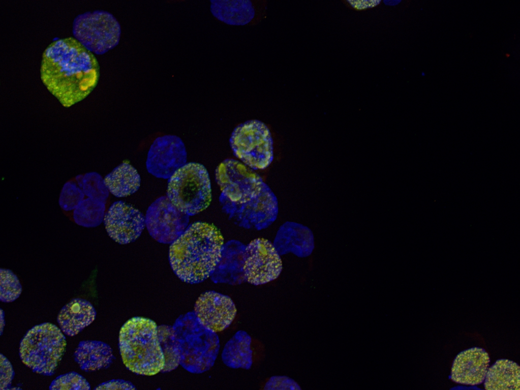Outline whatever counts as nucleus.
Segmentation results:
<instances>
[{"label": "nucleus", "instance_id": "34", "mask_svg": "<svg viewBox=\"0 0 520 390\" xmlns=\"http://www.w3.org/2000/svg\"><path fill=\"white\" fill-rule=\"evenodd\" d=\"M0 317H0V331H1V335H2V334H3V330H4V328L5 325V318H4L5 317V314H4V311L2 309H1Z\"/></svg>", "mask_w": 520, "mask_h": 390}, {"label": "nucleus", "instance_id": "31", "mask_svg": "<svg viewBox=\"0 0 520 390\" xmlns=\"http://www.w3.org/2000/svg\"><path fill=\"white\" fill-rule=\"evenodd\" d=\"M15 372L12 365L2 353L0 357V389H8L11 385Z\"/></svg>", "mask_w": 520, "mask_h": 390}, {"label": "nucleus", "instance_id": "26", "mask_svg": "<svg viewBox=\"0 0 520 390\" xmlns=\"http://www.w3.org/2000/svg\"><path fill=\"white\" fill-rule=\"evenodd\" d=\"M82 190L85 196L88 198L106 202L109 192L107 188L104 178L96 172L85 174L81 183L78 185Z\"/></svg>", "mask_w": 520, "mask_h": 390}, {"label": "nucleus", "instance_id": "30", "mask_svg": "<svg viewBox=\"0 0 520 390\" xmlns=\"http://www.w3.org/2000/svg\"><path fill=\"white\" fill-rule=\"evenodd\" d=\"M265 390H300L301 388L293 379L285 376L270 377L264 385Z\"/></svg>", "mask_w": 520, "mask_h": 390}, {"label": "nucleus", "instance_id": "36", "mask_svg": "<svg viewBox=\"0 0 520 390\" xmlns=\"http://www.w3.org/2000/svg\"><path fill=\"white\" fill-rule=\"evenodd\" d=\"M422 75H424V72H422Z\"/></svg>", "mask_w": 520, "mask_h": 390}, {"label": "nucleus", "instance_id": "18", "mask_svg": "<svg viewBox=\"0 0 520 390\" xmlns=\"http://www.w3.org/2000/svg\"><path fill=\"white\" fill-rule=\"evenodd\" d=\"M96 311L88 301L74 298L59 311L57 321L62 332L74 336L90 324L95 319Z\"/></svg>", "mask_w": 520, "mask_h": 390}, {"label": "nucleus", "instance_id": "7", "mask_svg": "<svg viewBox=\"0 0 520 390\" xmlns=\"http://www.w3.org/2000/svg\"><path fill=\"white\" fill-rule=\"evenodd\" d=\"M167 196L178 210L189 216L205 209L212 198L206 168L198 163H186L168 179Z\"/></svg>", "mask_w": 520, "mask_h": 390}, {"label": "nucleus", "instance_id": "33", "mask_svg": "<svg viewBox=\"0 0 520 390\" xmlns=\"http://www.w3.org/2000/svg\"><path fill=\"white\" fill-rule=\"evenodd\" d=\"M353 8L358 10H363L375 7L381 3L380 1H347Z\"/></svg>", "mask_w": 520, "mask_h": 390}, {"label": "nucleus", "instance_id": "16", "mask_svg": "<svg viewBox=\"0 0 520 390\" xmlns=\"http://www.w3.org/2000/svg\"><path fill=\"white\" fill-rule=\"evenodd\" d=\"M273 245L280 256L292 253L299 257H307L315 248L314 234L301 224L286 222L280 227Z\"/></svg>", "mask_w": 520, "mask_h": 390}, {"label": "nucleus", "instance_id": "35", "mask_svg": "<svg viewBox=\"0 0 520 390\" xmlns=\"http://www.w3.org/2000/svg\"><path fill=\"white\" fill-rule=\"evenodd\" d=\"M400 2H401V1H398V0H396H396H388V1L387 0V1H384V3L385 4V5H389V6H395V5H396L399 4Z\"/></svg>", "mask_w": 520, "mask_h": 390}, {"label": "nucleus", "instance_id": "21", "mask_svg": "<svg viewBox=\"0 0 520 390\" xmlns=\"http://www.w3.org/2000/svg\"><path fill=\"white\" fill-rule=\"evenodd\" d=\"M252 339L245 331H237L226 343L222 353V359L227 367L249 370L253 364Z\"/></svg>", "mask_w": 520, "mask_h": 390}, {"label": "nucleus", "instance_id": "10", "mask_svg": "<svg viewBox=\"0 0 520 390\" xmlns=\"http://www.w3.org/2000/svg\"><path fill=\"white\" fill-rule=\"evenodd\" d=\"M145 226L150 235L162 244H172L186 230L189 216L178 210L167 196L157 199L148 208Z\"/></svg>", "mask_w": 520, "mask_h": 390}, {"label": "nucleus", "instance_id": "5", "mask_svg": "<svg viewBox=\"0 0 520 390\" xmlns=\"http://www.w3.org/2000/svg\"><path fill=\"white\" fill-rule=\"evenodd\" d=\"M180 365L193 374L209 370L220 349L216 333L204 326L194 312L180 315L172 326Z\"/></svg>", "mask_w": 520, "mask_h": 390}, {"label": "nucleus", "instance_id": "20", "mask_svg": "<svg viewBox=\"0 0 520 390\" xmlns=\"http://www.w3.org/2000/svg\"><path fill=\"white\" fill-rule=\"evenodd\" d=\"M210 2V9L213 16L229 25H246L255 16L254 7L249 0H211Z\"/></svg>", "mask_w": 520, "mask_h": 390}, {"label": "nucleus", "instance_id": "12", "mask_svg": "<svg viewBox=\"0 0 520 390\" xmlns=\"http://www.w3.org/2000/svg\"><path fill=\"white\" fill-rule=\"evenodd\" d=\"M187 160L184 143L179 137L167 135L157 138L148 152L147 171L158 178L169 179Z\"/></svg>", "mask_w": 520, "mask_h": 390}, {"label": "nucleus", "instance_id": "22", "mask_svg": "<svg viewBox=\"0 0 520 390\" xmlns=\"http://www.w3.org/2000/svg\"><path fill=\"white\" fill-rule=\"evenodd\" d=\"M519 366L506 359L498 360L488 368L484 379L488 390L520 389Z\"/></svg>", "mask_w": 520, "mask_h": 390}, {"label": "nucleus", "instance_id": "23", "mask_svg": "<svg viewBox=\"0 0 520 390\" xmlns=\"http://www.w3.org/2000/svg\"><path fill=\"white\" fill-rule=\"evenodd\" d=\"M104 180L109 192L116 197H124L135 193L141 182L137 170L126 162L116 167Z\"/></svg>", "mask_w": 520, "mask_h": 390}, {"label": "nucleus", "instance_id": "19", "mask_svg": "<svg viewBox=\"0 0 520 390\" xmlns=\"http://www.w3.org/2000/svg\"><path fill=\"white\" fill-rule=\"evenodd\" d=\"M75 361L86 372L108 368L115 357L107 344L98 341L80 342L74 353Z\"/></svg>", "mask_w": 520, "mask_h": 390}, {"label": "nucleus", "instance_id": "29", "mask_svg": "<svg viewBox=\"0 0 520 390\" xmlns=\"http://www.w3.org/2000/svg\"><path fill=\"white\" fill-rule=\"evenodd\" d=\"M82 189L76 183L69 181L66 183L60 193L58 203L65 211L74 210L84 198Z\"/></svg>", "mask_w": 520, "mask_h": 390}, {"label": "nucleus", "instance_id": "14", "mask_svg": "<svg viewBox=\"0 0 520 390\" xmlns=\"http://www.w3.org/2000/svg\"><path fill=\"white\" fill-rule=\"evenodd\" d=\"M193 312L204 326L217 333L230 325L237 310L229 296L210 290L199 296Z\"/></svg>", "mask_w": 520, "mask_h": 390}, {"label": "nucleus", "instance_id": "25", "mask_svg": "<svg viewBox=\"0 0 520 390\" xmlns=\"http://www.w3.org/2000/svg\"><path fill=\"white\" fill-rule=\"evenodd\" d=\"M158 336L164 354L165 365L162 373L175 370L180 365V357L174 339L172 326H158Z\"/></svg>", "mask_w": 520, "mask_h": 390}, {"label": "nucleus", "instance_id": "3", "mask_svg": "<svg viewBox=\"0 0 520 390\" xmlns=\"http://www.w3.org/2000/svg\"><path fill=\"white\" fill-rule=\"evenodd\" d=\"M224 238L213 225L198 222L171 244L169 260L183 282L198 284L210 277L221 257Z\"/></svg>", "mask_w": 520, "mask_h": 390}, {"label": "nucleus", "instance_id": "1", "mask_svg": "<svg viewBox=\"0 0 520 390\" xmlns=\"http://www.w3.org/2000/svg\"><path fill=\"white\" fill-rule=\"evenodd\" d=\"M215 180L221 191L222 209L236 225L260 230L276 220V196L258 174L241 162L224 160L216 169Z\"/></svg>", "mask_w": 520, "mask_h": 390}, {"label": "nucleus", "instance_id": "32", "mask_svg": "<svg viewBox=\"0 0 520 390\" xmlns=\"http://www.w3.org/2000/svg\"><path fill=\"white\" fill-rule=\"evenodd\" d=\"M130 381L121 379L111 380L97 386L94 389H136Z\"/></svg>", "mask_w": 520, "mask_h": 390}, {"label": "nucleus", "instance_id": "8", "mask_svg": "<svg viewBox=\"0 0 520 390\" xmlns=\"http://www.w3.org/2000/svg\"><path fill=\"white\" fill-rule=\"evenodd\" d=\"M229 142L234 156L253 170L264 169L273 160L271 135L261 121L250 120L238 125L233 131Z\"/></svg>", "mask_w": 520, "mask_h": 390}, {"label": "nucleus", "instance_id": "13", "mask_svg": "<svg viewBox=\"0 0 520 390\" xmlns=\"http://www.w3.org/2000/svg\"><path fill=\"white\" fill-rule=\"evenodd\" d=\"M103 222L110 237L121 245L136 240L145 226L143 215L122 201L114 202L110 206Z\"/></svg>", "mask_w": 520, "mask_h": 390}, {"label": "nucleus", "instance_id": "28", "mask_svg": "<svg viewBox=\"0 0 520 390\" xmlns=\"http://www.w3.org/2000/svg\"><path fill=\"white\" fill-rule=\"evenodd\" d=\"M50 390H89L90 386L82 375L70 372L57 377L49 386Z\"/></svg>", "mask_w": 520, "mask_h": 390}, {"label": "nucleus", "instance_id": "6", "mask_svg": "<svg viewBox=\"0 0 520 390\" xmlns=\"http://www.w3.org/2000/svg\"><path fill=\"white\" fill-rule=\"evenodd\" d=\"M61 329L43 323L29 329L20 341L19 356L34 372L51 376L61 361L67 345Z\"/></svg>", "mask_w": 520, "mask_h": 390}, {"label": "nucleus", "instance_id": "17", "mask_svg": "<svg viewBox=\"0 0 520 390\" xmlns=\"http://www.w3.org/2000/svg\"><path fill=\"white\" fill-rule=\"evenodd\" d=\"M246 247L234 239L224 244L220 261L210 277L212 282L235 285L247 281L243 269Z\"/></svg>", "mask_w": 520, "mask_h": 390}, {"label": "nucleus", "instance_id": "11", "mask_svg": "<svg viewBox=\"0 0 520 390\" xmlns=\"http://www.w3.org/2000/svg\"><path fill=\"white\" fill-rule=\"evenodd\" d=\"M243 269L247 282L262 285L278 278L282 271V262L273 244L258 238L246 247Z\"/></svg>", "mask_w": 520, "mask_h": 390}, {"label": "nucleus", "instance_id": "24", "mask_svg": "<svg viewBox=\"0 0 520 390\" xmlns=\"http://www.w3.org/2000/svg\"><path fill=\"white\" fill-rule=\"evenodd\" d=\"M106 202L90 198L84 199L73 212V219L77 225L94 228L100 225L104 220Z\"/></svg>", "mask_w": 520, "mask_h": 390}, {"label": "nucleus", "instance_id": "15", "mask_svg": "<svg viewBox=\"0 0 520 390\" xmlns=\"http://www.w3.org/2000/svg\"><path fill=\"white\" fill-rule=\"evenodd\" d=\"M490 357L482 348L474 347L459 353L451 368V378L458 383L474 385L484 380Z\"/></svg>", "mask_w": 520, "mask_h": 390}, {"label": "nucleus", "instance_id": "2", "mask_svg": "<svg viewBox=\"0 0 520 390\" xmlns=\"http://www.w3.org/2000/svg\"><path fill=\"white\" fill-rule=\"evenodd\" d=\"M40 76L48 90L69 107L96 87L100 67L94 54L75 38L57 39L42 54Z\"/></svg>", "mask_w": 520, "mask_h": 390}, {"label": "nucleus", "instance_id": "9", "mask_svg": "<svg viewBox=\"0 0 520 390\" xmlns=\"http://www.w3.org/2000/svg\"><path fill=\"white\" fill-rule=\"evenodd\" d=\"M120 25L110 12L101 10L78 15L73 22L75 38L87 49L103 54L117 46L121 36Z\"/></svg>", "mask_w": 520, "mask_h": 390}, {"label": "nucleus", "instance_id": "27", "mask_svg": "<svg viewBox=\"0 0 520 390\" xmlns=\"http://www.w3.org/2000/svg\"><path fill=\"white\" fill-rule=\"evenodd\" d=\"M0 274V300L4 303L12 302L20 295L21 285L10 269L1 268Z\"/></svg>", "mask_w": 520, "mask_h": 390}, {"label": "nucleus", "instance_id": "4", "mask_svg": "<svg viewBox=\"0 0 520 390\" xmlns=\"http://www.w3.org/2000/svg\"><path fill=\"white\" fill-rule=\"evenodd\" d=\"M118 342L123 362L131 372L152 376L163 370L165 358L153 320L142 317L130 319L120 329Z\"/></svg>", "mask_w": 520, "mask_h": 390}]
</instances>
